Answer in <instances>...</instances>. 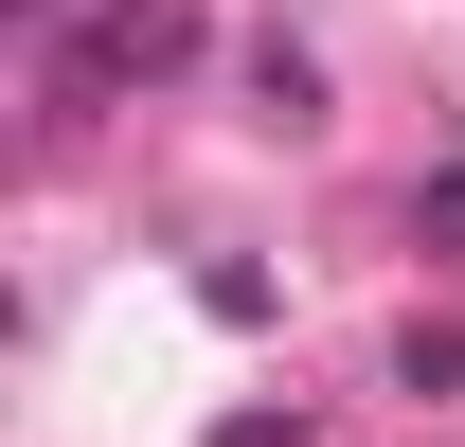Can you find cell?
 <instances>
[{
    "mask_svg": "<svg viewBox=\"0 0 465 447\" xmlns=\"http://www.w3.org/2000/svg\"><path fill=\"white\" fill-rule=\"evenodd\" d=\"M394 376H411V393H465V323H411V340H394Z\"/></svg>",
    "mask_w": 465,
    "mask_h": 447,
    "instance_id": "3",
    "label": "cell"
},
{
    "mask_svg": "<svg viewBox=\"0 0 465 447\" xmlns=\"http://www.w3.org/2000/svg\"><path fill=\"white\" fill-rule=\"evenodd\" d=\"M411 215H430V233H465V162H448V179H430V197H411Z\"/></svg>",
    "mask_w": 465,
    "mask_h": 447,
    "instance_id": "4",
    "label": "cell"
},
{
    "mask_svg": "<svg viewBox=\"0 0 465 447\" xmlns=\"http://www.w3.org/2000/svg\"><path fill=\"white\" fill-rule=\"evenodd\" d=\"M179 55H197L179 0H108V18H90V90H143V72H179Z\"/></svg>",
    "mask_w": 465,
    "mask_h": 447,
    "instance_id": "1",
    "label": "cell"
},
{
    "mask_svg": "<svg viewBox=\"0 0 465 447\" xmlns=\"http://www.w3.org/2000/svg\"><path fill=\"white\" fill-rule=\"evenodd\" d=\"M215 447H287V430H215Z\"/></svg>",
    "mask_w": 465,
    "mask_h": 447,
    "instance_id": "5",
    "label": "cell"
},
{
    "mask_svg": "<svg viewBox=\"0 0 465 447\" xmlns=\"http://www.w3.org/2000/svg\"><path fill=\"white\" fill-rule=\"evenodd\" d=\"M251 125H322V72H304L287 36H269V55H251Z\"/></svg>",
    "mask_w": 465,
    "mask_h": 447,
    "instance_id": "2",
    "label": "cell"
}]
</instances>
